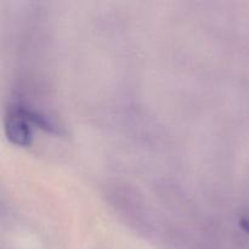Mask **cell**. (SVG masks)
<instances>
[{
  "mask_svg": "<svg viewBox=\"0 0 249 249\" xmlns=\"http://www.w3.org/2000/svg\"><path fill=\"white\" fill-rule=\"evenodd\" d=\"M5 134L11 142L18 146H28L32 141V131L29 122L26 121L12 107L10 113L5 117Z\"/></svg>",
  "mask_w": 249,
  "mask_h": 249,
  "instance_id": "obj_1",
  "label": "cell"
},
{
  "mask_svg": "<svg viewBox=\"0 0 249 249\" xmlns=\"http://www.w3.org/2000/svg\"><path fill=\"white\" fill-rule=\"evenodd\" d=\"M22 117H23L26 121H28L29 123L36 124L39 128L44 129L46 131H50V133L53 134H61L62 130H61V126L53 121V118H50L46 114L41 113V112L36 111V109L31 108V107L23 106V105H16L14 107Z\"/></svg>",
  "mask_w": 249,
  "mask_h": 249,
  "instance_id": "obj_2",
  "label": "cell"
},
{
  "mask_svg": "<svg viewBox=\"0 0 249 249\" xmlns=\"http://www.w3.org/2000/svg\"><path fill=\"white\" fill-rule=\"evenodd\" d=\"M240 225L243 230L247 231V232L249 233V215H246V216H243V218H241Z\"/></svg>",
  "mask_w": 249,
  "mask_h": 249,
  "instance_id": "obj_3",
  "label": "cell"
}]
</instances>
